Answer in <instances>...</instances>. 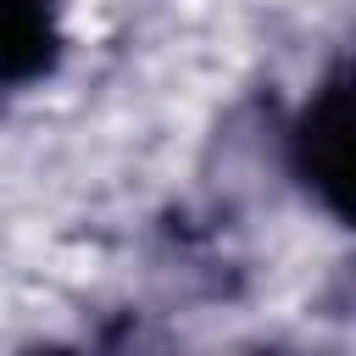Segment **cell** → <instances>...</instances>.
<instances>
[{"mask_svg":"<svg viewBox=\"0 0 356 356\" xmlns=\"http://www.w3.org/2000/svg\"><path fill=\"white\" fill-rule=\"evenodd\" d=\"M56 0H0V72L11 89L44 78L56 67Z\"/></svg>","mask_w":356,"mask_h":356,"instance_id":"2","label":"cell"},{"mask_svg":"<svg viewBox=\"0 0 356 356\" xmlns=\"http://www.w3.org/2000/svg\"><path fill=\"white\" fill-rule=\"evenodd\" d=\"M289 156L300 184L345 222L356 228V61L339 67L300 111L289 134Z\"/></svg>","mask_w":356,"mask_h":356,"instance_id":"1","label":"cell"}]
</instances>
